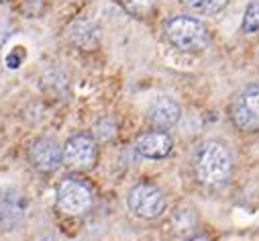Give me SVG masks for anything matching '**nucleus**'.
Here are the masks:
<instances>
[{
    "mask_svg": "<svg viewBox=\"0 0 259 241\" xmlns=\"http://www.w3.org/2000/svg\"><path fill=\"white\" fill-rule=\"evenodd\" d=\"M194 170L202 184L206 186H221L231 178L233 172V157L231 151L221 141H206L200 145Z\"/></svg>",
    "mask_w": 259,
    "mask_h": 241,
    "instance_id": "1",
    "label": "nucleus"
},
{
    "mask_svg": "<svg viewBox=\"0 0 259 241\" xmlns=\"http://www.w3.org/2000/svg\"><path fill=\"white\" fill-rule=\"evenodd\" d=\"M165 35L171 45L182 51H198L208 43V29L192 17H174L165 25Z\"/></svg>",
    "mask_w": 259,
    "mask_h": 241,
    "instance_id": "2",
    "label": "nucleus"
},
{
    "mask_svg": "<svg viewBox=\"0 0 259 241\" xmlns=\"http://www.w3.org/2000/svg\"><path fill=\"white\" fill-rule=\"evenodd\" d=\"M231 118L241 131H259V84L247 86L231 102Z\"/></svg>",
    "mask_w": 259,
    "mask_h": 241,
    "instance_id": "3",
    "label": "nucleus"
},
{
    "mask_svg": "<svg viewBox=\"0 0 259 241\" xmlns=\"http://www.w3.org/2000/svg\"><path fill=\"white\" fill-rule=\"evenodd\" d=\"M94 203V194L88 184L82 180L66 178L57 186V207L61 213L66 215H84L90 211Z\"/></svg>",
    "mask_w": 259,
    "mask_h": 241,
    "instance_id": "4",
    "label": "nucleus"
},
{
    "mask_svg": "<svg viewBox=\"0 0 259 241\" xmlns=\"http://www.w3.org/2000/svg\"><path fill=\"white\" fill-rule=\"evenodd\" d=\"M128 209L141 219H157L165 211V196L153 184H137L128 192Z\"/></svg>",
    "mask_w": 259,
    "mask_h": 241,
    "instance_id": "5",
    "label": "nucleus"
},
{
    "mask_svg": "<svg viewBox=\"0 0 259 241\" xmlns=\"http://www.w3.org/2000/svg\"><path fill=\"white\" fill-rule=\"evenodd\" d=\"M98 157L96 143L90 135H76L61 149V164L70 170H90Z\"/></svg>",
    "mask_w": 259,
    "mask_h": 241,
    "instance_id": "6",
    "label": "nucleus"
},
{
    "mask_svg": "<svg viewBox=\"0 0 259 241\" xmlns=\"http://www.w3.org/2000/svg\"><path fill=\"white\" fill-rule=\"evenodd\" d=\"M31 164L41 172H55L61 166V147L55 139H37L29 149Z\"/></svg>",
    "mask_w": 259,
    "mask_h": 241,
    "instance_id": "7",
    "label": "nucleus"
},
{
    "mask_svg": "<svg viewBox=\"0 0 259 241\" xmlns=\"http://www.w3.org/2000/svg\"><path fill=\"white\" fill-rule=\"evenodd\" d=\"M27 198L21 192H3L0 194V229L17 227L27 213Z\"/></svg>",
    "mask_w": 259,
    "mask_h": 241,
    "instance_id": "8",
    "label": "nucleus"
},
{
    "mask_svg": "<svg viewBox=\"0 0 259 241\" xmlns=\"http://www.w3.org/2000/svg\"><path fill=\"white\" fill-rule=\"evenodd\" d=\"M171 147H174V139L163 131H149L141 135L135 143V149L143 157H149V159H161L169 155Z\"/></svg>",
    "mask_w": 259,
    "mask_h": 241,
    "instance_id": "9",
    "label": "nucleus"
},
{
    "mask_svg": "<svg viewBox=\"0 0 259 241\" xmlns=\"http://www.w3.org/2000/svg\"><path fill=\"white\" fill-rule=\"evenodd\" d=\"M182 116V108L171 98H157L149 108V123L153 129H171Z\"/></svg>",
    "mask_w": 259,
    "mask_h": 241,
    "instance_id": "10",
    "label": "nucleus"
},
{
    "mask_svg": "<svg viewBox=\"0 0 259 241\" xmlns=\"http://www.w3.org/2000/svg\"><path fill=\"white\" fill-rule=\"evenodd\" d=\"M70 37L82 49H94L98 45V29L90 21H76L70 27Z\"/></svg>",
    "mask_w": 259,
    "mask_h": 241,
    "instance_id": "11",
    "label": "nucleus"
},
{
    "mask_svg": "<svg viewBox=\"0 0 259 241\" xmlns=\"http://www.w3.org/2000/svg\"><path fill=\"white\" fill-rule=\"evenodd\" d=\"M120 5L124 7L126 13H131L133 17H149L157 9V0H120Z\"/></svg>",
    "mask_w": 259,
    "mask_h": 241,
    "instance_id": "12",
    "label": "nucleus"
},
{
    "mask_svg": "<svg viewBox=\"0 0 259 241\" xmlns=\"http://www.w3.org/2000/svg\"><path fill=\"white\" fill-rule=\"evenodd\" d=\"M182 3L188 5L194 11L202 13V15H214V13H219L221 9L227 7L229 0H182Z\"/></svg>",
    "mask_w": 259,
    "mask_h": 241,
    "instance_id": "13",
    "label": "nucleus"
},
{
    "mask_svg": "<svg viewBox=\"0 0 259 241\" xmlns=\"http://www.w3.org/2000/svg\"><path fill=\"white\" fill-rule=\"evenodd\" d=\"M243 31L245 33H257L259 31V0H253V3L247 7L245 17H243Z\"/></svg>",
    "mask_w": 259,
    "mask_h": 241,
    "instance_id": "14",
    "label": "nucleus"
},
{
    "mask_svg": "<svg viewBox=\"0 0 259 241\" xmlns=\"http://www.w3.org/2000/svg\"><path fill=\"white\" fill-rule=\"evenodd\" d=\"M21 59H23V55H19V51H13V53L7 57V66L15 70V68H19V66H21Z\"/></svg>",
    "mask_w": 259,
    "mask_h": 241,
    "instance_id": "15",
    "label": "nucleus"
},
{
    "mask_svg": "<svg viewBox=\"0 0 259 241\" xmlns=\"http://www.w3.org/2000/svg\"><path fill=\"white\" fill-rule=\"evenodd\" d=\"M190 241H210L208 237H194V239H190Z\"/></svg>",
    "mask_w": 259,
    "mask_h": 241,
    "instance_id": "16",
    "label": "nucleus"
},
{
    "mask_svg": "<svg viewBox=\"0 0 259 241\" xmlns=\"http://www.w3.org/2000/svg\"><path fill=\"white\" fill-rule=\"evenodd\" d=\"M0 3H5V0H0Z\"/></svg>",
    "mask_w": 259,
    "mask_h": 241,
    "instance_id": "17",
    "label": "nucleus"
}]
</instances>
